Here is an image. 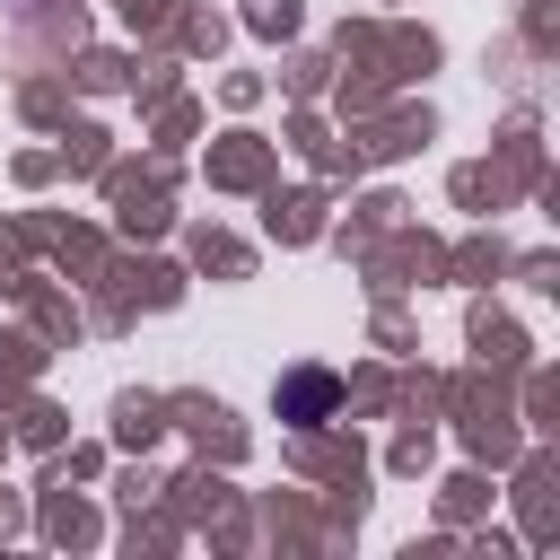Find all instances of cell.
<instances>
[{"label":"cell","mask_w":560,"mask_h":560,"mask_svg":"<svg viewBox=\"0 0 560 560\" xmlns=\"http://www.w3.org/2000/svg\"><path fill=\"white\" fill-rule=\"evenodd\" d=\"M324 402H332V376H289V394H280V411H298V420H324Z\"/></svg>","instance_id":"1"}]
</instances>
